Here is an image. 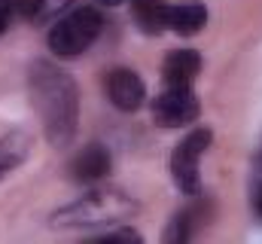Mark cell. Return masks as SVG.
I'll return each mask as SVG.
<instances>
[{
  "label": "cell",
  "mask_w": 262,
  "mask_h": 244,
  "mask_svg": "<svg viewBox=\"0 0 262 244\" xmlns=\"http://www.w3.org/2000/svg\"><path fill=\"white\" fill-rule=\"evenodd\" d=\"M28 92L40 113L46 140L55 150L70 147L79 125V89L73 76L52 61H34L28 70Z\"/></svg>",
  "instance_id": "1"
},
{
  "label": "cell",
  "mask_w": 262,
  "mask_h": 244,
  "mask_svg": "<svg viewBox=\"0 0 262 244\" xmlns=\"http://www.w3.org/2000/svg\"><path fill=\"white\" fill-rule=\"evenodd\" d=\"M137 214V201L128 192L113 186L89 189L85 195L73 198L70 205L52 214V226L58 229H89V226H122Z\"/></svg>",
  "instance_id": "2"
},
{
  "label": "cell",
  "mask_w": 262,
  "mask_h": 244,
  "mask_svg": "<svg viewBox=\"0 0 262 244\" xmlns=\"http://www.w3.org/2000/svg\"><path fill=\"white\" fill-rule=\"evenodd\" d=\"M104 18L95 6H79L73 12H67L64 18H58L49 31V49L58 58H76L82 55L101 34Z\"/></svg>",
  "instance_id": "3"
},
{
  "label": "cell",
  "mask_w": 262,
  "mask_h": 244,
  "mask_svg": "<svg viewBox=\"0 0 262 244\" xmlns=\"http://www.w3.org/2000/svg\"><path fill=\"white\" fill-rule=\"evenodd\" d=\"M213 140V131L210 128H192L171 153V177L177 183V189L189 198H195L201 192V177H198V165H201V156L207 153Z\"/></svg>",
  "instance_id": "4"
},
{
  "label": "cell",
  "mask_w": 262,
  "mask_h": 244,
  "mask_svg": "<svg viewBox=\"0 0 262 244\" xmlns=\"http://www.w3.org/2000/svg\"><path fill=\"white\" fill-rule=\"evenodd\" d=\"M201 104L192 86H168L156 101H152V119L162 128H180L198 119Z\"/></svg>",
  "instance_id": "5"
},
{
  "label": "cell",
  "mask_w": 262,
  "mask_h": 244,
  "mask_svg": "<svg viewBox=\"0 0 262 244\" xmlns=\"http://www.w3.org/2000/svg\"><path fill=\"white\" fill-rule=\"evenodd\" d=\"M107 95H110V104L122 113H134L140 110V104L146 101V86L143 79L128 70V67H116L107 73Z\"/></svg>",
  "instance_id": "6"
},
{
  "label": "cell",
  "mask_w": 262,
  "mask_h": 244,
  "mask_svg": "<svg viewBox=\"0 0 262 244\" xmlns=\"http://www.w3.org/2000/svg\"><path fill=\"white\" fill-rule=\"evenodd\" d=\"M110 168H113L110 150L104 144H89V147H82L70 159V168L67 171H70V177L76 183H98L110 174Z\"/></svg>",
  "instance_id": "7"
},
{
  "label": "cell",
  "mask_w": 262,
  "mask_h": 244,
  "mask_svg": "<svg viewBox=\"0 0 262 244\" xmlns=\"http://www.w3.org/2000/svg\"><path fill=\"white\" fill-rule=\"evenodd\" d=\"M207 220H210V201H204L201 195H195V201H189L186 208H180L171 217L165 238L168 241H189L201 226H207Z\"/></svg>",
  "instance_id": "8"
},
{
  "label": "cell",
  "mask_w": 262,
  "mask_h": 244,
  "mask_svg": "<svg viewBox=\"0 0 262 244\" xmlns=\"http://www.w3.org/2000/svg\"><path fill=\"white\" fill-rule=\"evenodd\" d=\"M198 70H201V55L195 49H177L162 64V76L168 86H192Z\"/></svg>",
  "instance_id": "9"
},
{
  "label": "cell",
  "mask_w": 262,
  "mask_h": 244,
  "mask_svg": "<svg viewBox=\"0 0 262 244\" xmlns=\"http://www.w3.org/2000/svg\"><path fill=\"white\" fill-rule=\"evenodd\" d=\"M204 22H207V9H204V3H195V0L177 3V6L168 9V28L177 31V34H183V37L198 34L204 28Z\"/></svg>",
  "instance_id": "10"
},
{
  "label": "cell",
  "mask_w": 262,
  "mask_h": 244,
  "mask_svg": "<svg viewBox=\"0 0 262 244\" xmlns=\"http://www.w3.org/2000/svg\"><path fill=\"white\" fill-rule=\"evenodd\" d=\"M31 147H34V140L25 131H9L0 137V180L31 156Z\"/></svg>",
  "instance_id": "11"
},
{
  "label": "cell",
  "mask_w": 262,
  "mask_h": 244,
  "mask_svg": "<svg viewBox=\"0 0 262 244\" xmlns=\"http://www.w3.org/2000/svg\"><path fill=\"white\" fill-rule=\"evenodd\" d=\"M168 9L165 0H131L134 22L143 34H162L168 28Z\"/></svg>",
  "instance_id": "12"
},
{
  "label": "cell",
  "mask_w": 262,
  "mask_h": 244,
  "mask_svg": "<svg viewBox=\"0 0 262 244\" xmlns=\"http://www.w3.org/2000/svg\"><path fill=\"white\" fill-rule=\"evenodd\" d=\"M6 9H9V15H15V18H34L40 9H43V0H0Z\"/></svg>",
  "instance_id": "13"
},
{
  "label": "cell",
  "mask_w": 262,
  "mask_h": 244,
  "mask_svg": "<svg viewBox=\"0 0 262 244\" xmlns=\"http://www.w3.org/2000/svg\"><path fill=\"white\" fill-rule=\"evenodd\" d=\"M92 241H101V244H110V241L131 244V241H143V238H140V232H134L131 226H125V223H122V229H110V226H107V232H101V235H95Z\"/></svg>",
  "instance_id": "14"
},
{
  "label": "cell",
  "mask_w": 262,
  "mask_h": 244,
  "mask_svg": "<svg viewBox=\"0 0 262 244\" xmlns=\"http://www.w3.org/2000/svg\"><path fill=\"white\" fill-rule=\"evenodd\" d=\"M253 208H256V214L262 217V183H253Z\"/></svg>",
  "instance_id": "15"
},
{
  "label": "cell",
  "mask_w": 262,
  "mask_h": 244,
  "mask_svg": "<svg viewBox=\"0 0 262 244\" xmlns=\"http://www.w3.org/2000/svg\"><path fill=\"white\" fill-rule=\"evenodd\" d=\"M253 183H262V147L256 153V162H253Z\"/></svg>",
  "instance_id": "16"
},
{
  "label": "cell",
  "mask_w": 262,
  "mask_h": 244,
  "mask_svg": "<svg viewBox=\"0 0 262 244\" xmlns=\"http://www.w3.org/2000/svg\"><path fill=\"white\" fill-rule=\"evenodd\" d=\"M9 18H12V15H9V9L0 3V37H3V31L9 28Z\"/></svg>",
  "instance_id": "17"
},
{
  "label": "cell",
  "mask_w": 262,
  "mask_h": 244,
  "mask_svg": "<svg viewBox=\"0 0 262 244\" xmlns=\"http://www.w3.org/2000/svg\"><path fill=\"white\" fill-rule=\"evenodd\" d=\"M98 3H107V6H119V3H125V0H98Z\"/></svg>",
  "instance_id": "18"
}]
</instances>
